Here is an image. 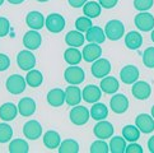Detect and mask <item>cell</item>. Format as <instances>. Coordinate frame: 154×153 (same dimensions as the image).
<instances>
[{
  "label": "cell",
  "instance_id": "44",
  "mask_svg": "<svg viewBox=\"0 0 154 153\" xmlns=\"http://www.w3.org/2000/svg\"><path fill=\"white\" fill-rule=\"evenodd\" d=\"M100 2V5L104 9H112L116 7V4L119 0H98Z\"/></svg>",
  "mask_w": 154,
  "mask_h": 153
},
{
  "label": "cell",
  "instance_id": "47",
  "mask_svg": "<svg viewBox=\"0 0 154 153\" xmlns=\"http://www.w3.org/2000/svg\"><path fill=\"white\" fill-rule=\"evenodd\" d=\"M8 2L10 3V4H13V5H18V4H22L24 2V0H8Z\"/></svg>",
  "mask_w": 154,
  "mask_h": 153
},
{
  "label": "cell",
  "instance_id": "41",
  "mask_svg": "<svg viewBox=\"0 0 154 153\" xmlns=\"http://www.w3.org/2000/svg\"><path fill=\"white\" fill-rule=\"evenodd\" d=\"M10 31V23L7 18L0 17V37H5Z\"/></svg>",
  "mask_w": 154,
  "mask_h": 153
},
{
  "label": "cell",
  "instance_id": "39",
  "mask_svg": "<svg viewBox=\"0 0 154 153\" xmlns=\"http://www.w3.org/2000/svg\"><path fill=\"white\" fill-rule=\"evenodd\" d=\"M143 64L146 68H154V47L145 48L143 54Z\"/></svg>",
  "mask_w": 154,
  "mask_h": 153
},
{
  "label": "cell",
  "instance_id": "30",
  "mask_svg": "<svg viewBox=\"0 0 154 153\" xmlns=\"http://www.w3.org/2000/svg\"><path fill=\"white\" fill-rule=\"evenodd\" d=\"M101 10L102 7L100 5V3H96V2H87L83 5V13L85 17L88 18H97L101 15Z\"/></svg>",
  "mask_w": 154,
  "mask_h": 153
},
{
  "label": "cell",
  "instance_id": "28",
  "mask_svg": "<svg viewBox=\"0 0 154 153\" xmlns=\"http://www.w3.org/2000/svg\"><path fill=\"white\" fill-rule=\"evenodd\" d=\"M43 82V75L40 70H36V69H31L28 70V73L26 75V83L28 84L32 88H37L40 87Z\"/></svg>",
  "mask_w": 154,
  "mask_h": 153
},
{
  "label": "cell",
  "instance_id": "13",
  "mask_svg": "<svg viewBox=\"0 0 154 153\" xmlns=\"http://www.w3.org/2000/svg\"><path fill=\"white\" fill-rule=\"evenodd\" d=\"M42 43V36L38 33L37 31L35 30H31L28 32H26L24 36H23V45L26 46L27 50H37L38 47L41 46Z\"/></svg>",
  "mask_w": 154,
  "mask_h": 153
},
{
  "label": "cell",
  "instance_id": "16",
  "mask_svg": "<svg viewBox=\"0 0 154 153\" xmlns=\"http://www.w3.org/2000/svg\"><path fill=\"white\" fill-rule=\"evenodd\" d=\"M120 78L125 84H133L139 79V69L134 65H126L121 69Z\"/></svg>",
  "mask_w": 154,
  "mask_h": 153
},
{
  "label": "cell",
  "instance_id": "50",
  "mask_svg": "<svg viewBox=\"0 0 154 153\" xmlns=\"http://www.w3.org/2000/svg\"><path fill=\"white\" fill-rule=\"evenodd\" d=\"M37 2H40V3H46V2H48V0H37Z\"/></svg>",
  "mask_w": 154,
  "mask_h": 153
},
{
  "label": "cell",
  "instance_id": "49",
  "mask_svg": "<svg viewBox=\"0 0 154 153\" xmlns=\"http://www.w3.org/2000/svg\"><path fill=\"white\" fill-rule=\"evenodd\" d=\"M152 117L154 119V105H153V107H152Z\"/></svg>",
  "mask_w": 154,
  "mask_h": 153
},
{
  "label": "cell",
  "instance_id": "6",
  "mask_svg": "<svg viewBox=\"0 0 154 153\" xmlns=\"http://www.w3.org/2000/svg\"><path fill=\"white\" fill-rule=\"evenodd\" d=\"M135 26L143 32H149L154 28V17L148 12H140L135 15Z\"/></svg>",
  "mask_w": 154,
  "mask_h": 153
},
{
  "label": "cell",
  "instance_id": "23",
  "mask_svg": "<svg viewBox=\"0 0 154 153\" xmlns=\"http://www.w3.org/2000/svg\"><path fill=\"white\" fill-rule=\"evenodd\" d=\"M18 115V107L12 102H7L0 107V119L4 121H12L17 117Z\"/></svg>",
  "mask_w": 154,
  "mask_h": 153
},
{
  "label": "cell",
  "instance_id": "24",
  "mask_svg": "<svg viewBox=\"0 0 154 153\" xmlns=\"http://www.w3.org/2000/svg\"><path fill=\"white\" fill-rule=\"evenodd\" d=\"M101 91H103L104 93H107V95H113V93H116L117 89H119V80L115 78V76H103V79L101 80Z\"/></svg>",
  "mask_w": 154,
  "mask_h": 153
},
{
  "label": "cell",
  "instance_id": "21",
  "mask_svg": "<svg viewBox=\"0 0 154 153\" xmlns=\"http://www.w3.org/2000/svg\"><path fill=\"white\" fill-rule=\"evenodd\" d=\"M47 102L52 107H60L65 102V91L61 88H54L47 93Z\"/></svg>",
  "mask_w": 154,
  "mask_h": 153
},
{
  "label": "cell",
  "instance_id": "9",
  "mask_svg": "<svg viewBox=\"0 0 154 153\" xmlns=\"http://www.w3.org/2000/svg\"><path fill=\"white\" fill-rule=\"evenodd\" d=\"M131 93L136 98V100H148L152 95L150 86L144 80H136L133 83V88H131Z\"/></svg>",
  "mask_w": 154,
  "mask_h": 153
},
{
  "label": "cell",
  "instance_id": "46",
  "mask_svg": "<svg viewBox=\"0 0 154 153\" xmlns=\"http://www.w3.org/2000/svg\"><path fill=\"white\" fill-rule=\"evenodd\" d=\"M148 148H149L150 153H154V135L150 136L149 140H148Z\"/></svg>",
  "mask_w": 154,
  "mask_h": 153
},
{
  "label": "cell",
  "instance_id": "27",
  "mask_svg": "<svg viewBox=\"0 0 154 153\" xmlns=\"http://www.w3.org/2000/svg\"><path fill=\"white\" fill-rule=\"evenodd\" d=\"M125 45L130 50H137L143 45V37L139 32L131 31L125 36Z\"/></svg>",
  "mask_w": 154,
  "mask_h": 153
},
{
  "label": "cell",
  "instance_id": "8",
  "mask_svg": "<svg viewBox=\"0 0 154 153\" xmlns=\"http://www.w3.org/2000/svg\"><path fill=\"white\" fill-rule=\"evenodd\" d=\"M17 64H18V67L22 70L28 72V70L35 68V65H36V56L32 54L31 50H23V51H20L18 54Z\"/></svg>",
  "mask_w": 154,
  "mask_h": 153
},
{
  "label": "cell",
  "instance_id": "19",
  "mask_svg": "<svg viewBox=\"0 0 154 153\" xmlns=\"http://www.w3.org/2000/svg\"><path fill=\"white\" fill-rule=\"evenodd\" d=\"M26 23L31 30L38 31V30H41L42 27H45V17L42 15V13L33 10V12H29L27 14Z\"/></svg>",
  "mask_w": 154,
  "mask_h": 153
},
{
  "label": "cell",
  "instance_id": "45",
  "mask_svg": "<svg viewBox=\"0 0 154 153\" xmlns=\"http://www.w3.org/2000/svg\"><path fill=\"white\" fill-rule=\"evenodd\" d=\"M68 2L73 8H80V7H83L88 0H68Z\"/></svg>",
  "mask_w": 154,
  "mask_h": 153
},
{
  "label": "cell",
  "instance_id": "36",
  "mask_svg": "<svg viewBox=\"0 0 154 153\" xmlns=\"http://www.w3.org/2000/svg\"><path fill=\"white\" fill-rule=\"evenodd\" d=\"M92 26H93L92 19L88 18V17H79L75 20V28H76V31L82 32V33H83V32H87Z\"/></svg>",
  "mask_w": 154,
  "mask_h": 153
},
{
  "label": "cell",
  "instance_id": "38",
  "mask_svg": "<svg viewBox=\"0 0 154 153\" xmlns=\"http://www.w3.org/2000/svg\"><path fill=\"white\" fill-rule=\"evenodd\" d=\"M108 152H109L108 144L103 139H98L93 142L91 145V153H108Z\"/></svg>",
  "mask_w": 154,
  "mask_h": 153
},
{
  "label": "cell",
  "instance_id": "7",
  "mask_svg": "<svg viewBox=\"0 0 154 153\" xmlns=\"http://www.w3.org/2000/svg\"><path fill=\"white\" fill-rule=\"evenodd\" d=\"M91 72L94 78H103L109 74L111 72V63L107 59H97L96 61H93V65L91 68Z\"/></svg>",
  "mask_w": 154,
  "mask_h": 153
},
{
  "label": "cell",
  "instance_id": "2",
  "mask_svg": "<svg viewBox=\"0 0 154 153\" xmlns=\"http://www.w3.org/2000/svg\"><path fill=\"white\" fill-rule=\"evenodd\" d=\"M64 78L68 82L69 84L73 86H78L80 83H83L85 79V73L84 70L80 67H76V65H70L69 68L65 69L64 73Z\"/></svg>",
  "mask_w": 154,
  "mask_h": 153
},
{
  "label": "cell",
  "instance_id": "42",
  "mask_svg": "<svg viewBox=\"0 0 154 153\" xmlns=\"http://www.w3.org/2000/svg\"><path fill=\"white\" fill-rule=\"evenodd\" d=\"M10 67V59L5 54H0V72H5Z\"/></svg>",
  "mask_w": 154,
  "mask_h": 153
},
{
  "label": "cell",
  "instance_id": "3",
  "mask_svg": "<svg viewBox=\"0 0 154 153\" xmlns=\"http://www.w3.org/2000/svg\"><path fill=\"white\" fill-rule=\"evenodd\" d=\"M45 27L51 33H60L65 28V18L59 13H51L45 19Z\"/></svg>",
  "mask_w": 154,
  "mask_h": 153
},
{
  "label": "cell",
  "instance_id": "11",
  "mask_svg": "<svg viewBox=\"0 0 154 153\" xmlns=\"http://www.w3.org/2000/svg\"><path fill=\"white\" fill-rule=\"evenodd\" d=\"M113 125L109 121H104V120H100L96 126L93 128V133L97 136L98 139H103L106 140L108 138H111L113 135Z\"/></svg>",
  "mask_w": 154,
  "mask_h": 153
},
{
  "label": "cell",
  "instance_id": "31",
  "mask_svg": "<svg viewBox=\"0 0 154 153\" xmlns=\"http://www.w3.org/2000/svg\"><path fill=\"white\" fill-rule=\"evenodd\" d=\"M89 114H91V117L97 120V121H100V120H104L107 117L108 110H107V106L104 105V103L96 102V103H93V107L91 108Z\"/></svg>",
  "mask_w": 154,
  "mask_h": 153
},
{
  "label": "cell",
  "instance_id": "5",
  "mask_svg": "<svg viewBox=\"0 0 154 153\" xmlns=\"http://www.w3.org/2000/svg\"><path fill=\"white\" fill-rule=\"evenodd\" d=\"M26 79L19 74H13L7 79V89L12 95H20L26 89Z\"/></svg>",
  "mask_w": 154,
  "mask_h": 153
},
{
  "label": "cell",
  "instance_id": "10",
  "mask_svg": "<svg viewBox=\"0 0 154 153\" xmlns=\"http://www.w3.org/2000/svg\"><path fill=\"white\" fill-rule=\"evenodd\" d=\"M23 134L27 139L29 140H37L42 135V126L37 120H29L23 126Z\"/></svg>",
  "mask_w": 154,
  "mask_h": 153
},
{
  "label": "cell",
  "instance_id": "29",
  "mask_svg": "<svg viewBox=\"0 0 154 153\" xmlns=\"http://www.w3.org/2000/svg\"><path fill=\"white\" fill-rule=\"evenodd\" d=\"M64 59L69 65H78L82 61V52L78 50V47H69L64 52Z\"/></svg>",
  "mask_w": 154,
  "mask_h": 153
},
{
  "label": "cell",
  "instance_id": "25",
  "mask_svg": "<svg viewBox=\"0 0 154 153\" xmlns=\"http://www.w3.org/2000/svg\"><path fill=\"white\" fill-rule=\"evenodd\" d=\"M61 143V136L55 130H48L43 135V144L48 149H56Z\"/></svg>",
  "mask_w": 154,
  "mask_h": 153
},
{
  "label": "cell",
  "instance_id": "40",
  "mask_svg": "<svg viewBox=\"0 0 154 153\" xmlns=\"http://www.w3.org/2000/svg\"><path fill=\"white\" fill-rule=\"evenodd\" d=\"M154 0H134V8L139 12H146L153 7Z\"/></svg>",
  "mask_w": 154,
  "mask_h": 153
},
{
  "label": "cell",
  "instance_id": "22",
  "mask_svg": "<svg viewBox=\"0 0 154 153\" xmlns=\"http://www.w3.org/2000/svg\"><path fill=\"white\" fill-rule=\"evenodd\" d=\"M85 40L93 42V43H102L106 40V35H104L103 30L101 27H97V26H92L89 30L85 32Z\"/></svg>",
  "mask_w": 154,
  "mask_h": 153
},
{
  "label": "cell",
  "instance_id": "35",
  "mask_svg": "<svg viewBox=\"0 0 154 153\" xmlns=\"http://www.w3.org/2000/svg\"><path fill=\"white\" fill-rule=\"evenodd\" d=\"M122 135H124L125 140H128L131 143V142H136L140 138V130L136 126H134V125H126L122 129Z\"/></svg>",
  "mask_w": 154,
  "mask_h": 153
},
{
  "label": "cell",
  "instance_id": "51",
  "mask_svg": "<svg viewBox=\"0 0 154 153\" xmlns=\"http://www.w3.org/2000/svg\"><path fill=\"white\" fill-rule=\"evenodd\" d=\"M3 3H4V0H0V7H2V5H3Z\"/></svg>",
  "mask_w": 154,
  "mask_h": 153
},
{
  "label": "cell",
  "instance_id": "26",
  "mask_svg": "<svg viewBox=\"0 0 154 153\" xmlns=\"http://www.w3.org/2000/svg\"><path fill=\"white\" fill-rule=\"evenodd\" d=\"M85 37L79 31H70L65 36V42L70 47H80L84 45Z\"/></svg>",
  "mask_w": 154,
  "mask_h": 153
},
{
  "label": "cell",
  "instance_id": "43",
  "mask_svg": "<svg viewBox=\"0 0 154 153\" xmlns=\"http://www.w3.org/2000/svg\"><path fill=\"white\" fill-rule=\"evenodd\" d=\"M125 152L126 153H143V148H141V145L136 144L135 142H131L129 145H126Z\"/></svg>",
  "mask_w": 154,
  "mask_h": 153
},
{
  "label": "cell",
  "instance_id": "18",
  "mask_svg": "<svg viewBox=\"0 0 154 153\" xmlns=\"http://www.w3.org/2000/svg\"><path fill=\"white\" fill-rule=\"evenodd\" d=\"M17 107H18V112L24 117H29L36 112V102L31 97L22 98Z\"/></svg>",
  "mask_w": 154,
  "mask_h": 153
},
{
  "label": "cell",
  "instance_id": "1",
  "mask_svg": "<svg viewBox=\"0 0 154 153\" xmlns=\"http://www.w3.org/2000/svg\"><path fill=\"white\" fill-rule=\"evenodd\" d=\"M125 33V26L121 20L119 19H112L106 23L104 26V35L106 38L111 41H117Z\"/></svg>",
  "mask_w": 154,
  "mask_h": 153
},
{
  "label": "cell",
  "instance_id": "34",
  "mask_svg": "<svg viewBox=\"0 0 154 153\" xmlns=\"http://www.w3.org/2000/svg\"><path fill=\"white\" fill-rule=\"evenodd\" d=\"M79 144L74 139H65L59 145V153H78Z\"/></svg>",
  "mask_w": 154,
  "mask_h": 153
},
{
  "label": "cell",
  "instance_id": "12",
  "mask_svg": "<svg viewBox=\"0 0 154 153\" xmlns=\"http://www.w3.org/2000/svg\"><path fill=\"white\" fill-rule=\"evenodd\" d=\"M135 126L144 134H149L154 130V119L148 114H139L135 119Z\"/></svg>",
  "mask_w": 154,
  "mask_h": 153
},
{
  "label": "cell",
  "instance_id": "37",
  "mask_svg": "<svg viewBox=\"0 0 154 153\" xmlns=\"http://www.w3.org/2000/svg\"><path fill=\"white\" fill-rule=\"evenodd\" d=\"M13 129L8 124H0V143H7L12 139Z\"/></svg>",
  "mask_w": 154,
  "mask_h": 153
},
{
  "label": "cell",
  "instance_id": "32",
  "mask_svg": "<svg viewBox=\"0 0 154 153\" xmlns=\"http://www.w3.org/2000/svg\"><path fill=\"white\" fill-rule=\"evenodd\" d=\"M10 153H28L29 151V145L24 139H14L10 142L9 144V149Z\"/></svg>",
  "mask_w": 154,
  "mask_h": 153
},
{
  "label": "cell",
  "instance_id": "14",
  "mask_svg": "<svg viewBox=\"0 0 154 153\" xmlns=\"http://www.w3.org/2000/svg\"><path fill=\"white\" fill-rule=\"evenodd\" d=\"M102 55V47L98 43L91 42L89 45L83 47V52H82V58H83L87 63H93L97 59H100Z\"/></svg>",
  "mask_w": 154,
  "mask_h": 153
},
{
  "label": "cell",
  "instance_id": "4",
  "mask_svg": "<svg viewBox=\"0 0 154 153\" xmlns=\"http://www.w3.org/2000/svg\"><path fill=\"white\" fill-rule=\"evenodd\" d=\"M91 117V114L88 111V108L84 106H73V108L70 110V121L74 125H84L88 123V120Z\"/></svg>",
  "mask_w": 154,
  "mask_h": 153
},
{
  "label": "cell",
  "instance_id": "20",
  "mask_svg": "<svg viewBox=\"0 0 154 153\" xmlns=\"http://www.w3.org/2000/svg\"><path fill=\"white\" fill-rule=\"evenodd\" d=\"M82 101V91L79 87H75L70 84V87H66L65 89V102L69 106H76Z\"/></svg>",
  "mask_w": 154,
  "mask_h": 153
},
{
  "label": "cell",
  "instance_id": "15",
  "mask_svg": "<svg viewBox=\"0 0 154 153\" xmlns=\"http://www.w3.org/2000/svg\"><path fill=\"white\" fill-rule=\"evenodd\" d=\"M109 106L115 114H124L129 108V100L125 95H115L109 101Z\"/></svg>",
  "mask_w": 154,
  "mask_h": 153
},
{
  "label": "cell",
  "instance_id": "17",
  "mask_svg": "<svg viewBox=\"0 0 154 153\" xmlns=\"http://www.w3.org/2000/svg\"><path fill=\"white\" fill-rule=\"evenodd\" d=\"M102 96V91L100 87H97L94 84H89L84 87L83 92H82V98L88 102V103H96L100 101V98Z\"/></svg>",
  "mask_w": 154,
  "mask_h": 153
},
{
  "label": "cell",
  "instance_id": "33",
  "mask_svg": "<svg viewBox=\"0 0 154 153\" xmlns=\"http://www.w3.org/2000/svg\"><path fill=\"white\" fill-rule=\"evenodd\" d=\"M109 152L111 153H124L126 148V140L124 136H113L109 142Z\"/></svg>",
  "mask_w": 154,
  "mask_h": 153
},
{
  "label": "cell",
  "instance_id": "48",
  "mask_svg": "<svg viewBox=\"0 0 154 153\" xmlns=\"http://www.w3.org/2000/svg\"><path fill=\"white\" fill-rule=\"evenodd\" d=\"M150 37H152V41L154 42V28L152 30V35H150Z\"/></svg>",
  "mask_w": 154,
  "mask_h": 153
}]
</instances>
